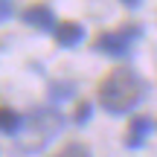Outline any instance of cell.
<instances>
[{"label": "cell", "instance_id": "obj_1", "mask_svg": "<svg viewBox=\"0 0 157 157\" xmlns=\"http://www.w3.org/2000/svg\"><path fill=\"white\" fill-rule=\"evenodd\" d=\"M143 78H137L134 70H113L99 82V105L105 108L108 113H128L137 102L143 99Z\"/></svg>", "mask_w": 157, "mask_h": 157}, {"label": "cell", "instance_id": "obj_2", "mask_svg": "<svg viewBox=\"0 0 157 157\" xmlns=\"http://www.w3.org/2000/svg\"><path fill=\"white\" fill-rule=\"evenodd\" d=\"M140 38V26L137 23H125L122 29H117V32H102L99 38H96V50L105 52V56H128L131 44Z\"/></svg>", "mask_w": 157, "mask_h": 157}, {"label": "cell", "instance_id": "obj_3", "mask_svg": "<svg viewBox=\"0 0 157 157\" xmlns=\"http://www.w3.org/2000/svg\"><path fill=\"white\" fill-rule=\"evenodd\" d=\"M61 125H64V117L61 113H52V111H35L32 117H29V128L38 137H44V140L52 137V134H58Z\"/></svg>", "mask_w": 157, "mask_h": 157}, {"label": "cell", "instance_id": "obj_4", "mask_svg": "<svg viewBox=\"0 0 157 157\" xmlns=\"http://www.w3.org/2000/svg\"><path fill=\"white\" fill-rule=\"evenodd\" d=\"M23 21L29 23V26H35V29H44V32H56V15H52V9L50 6H44V3H32L29 9H23Z\"/></svg>", "mask_w": 157, "mask_h": 157}, {"label": "cell", "instance_id": "obj_5", "mask_svg": "<svg viewBox=\"0 0 157 157\" xmlns=\"http://www.w3.org/2000/svg\"><path fill=\"white\" fill-rule=\"evenodd\" d=\"M148 131H151V119H148V117H134L131 125H128V134H125V146H128V148L143 146L146 137H148Z\"/></svg>", "mask_w": 157, "mask_h": 157}, {"label": "cell", "instance_id": "obj_6", "mask_svg": "<svg viewBox=\"0 0 157 157\" xmlns=\"http://www.w3.org/2000/svg\"><path fill=\"white\" fill-rule=\"evenodd\" d=\"M82 38H84V29L76 21H64L56 26V41L61 47H76V44H82Z\"/></svg>", "mask_w": 157, "mask_h": 157}, {"label": "cell", "instance_id": "obj_7", "mask_svg": "<svg viewBox=\"0 0 157 157\" xmlns=\"http://www.w3.org/2000/svg\"><path fill=\"white\" fill-rule=\"evenodd\" d=\"M23 128V117L12 108H0V134H17Z\"/></svg>", "mask_w": 157, "mask_h": 157}, {"label": "cell", "instance_id": "obj_8", "mask_svg": "<svg viewBox=\"0 0 157 157\" xmlns=\"http://www.w3.org/2000/svg\"><path fill=\"white\" fill-rule=\"evenodd\" d=\"M56 157H90V151H87L84 143H67V146H64Z\"/></svg>", "mask_w": 157, "mask_h": 157}, {"label": "cell", "instance_id": "obj_9", "mask_svg": "<svg viewBox=\"0 0 157 157\" xmlns=\"http://www.w3.org/2000/svg\"><path fill=\"white\" fill-rule=\"evenodd\" d=\"M90 117H93V105H90V102H78V108H76V117H73V119H76L78 125H84Z\"/></svg>", "mask_w": 157, "mask_h": 157}, {"label": "cell", "instance_id": "obj_10", "mask_svg": "<svg viewBox=\"0 0 157 157\" xmlns=\"http://www.w3.org/2000/svg\"><path fill=\"white\" fill-rule=\"evenodd\" d=\"M70 93H73V84H52L50 87L52 99H70Z\"/></svg>", "mask_w": 157, "mask_h": 157}, {"label": "cell", "instance_id": "obj_11", "mask_svg": "<svg viewBox=\"0 0 157 157\" xmlns=\"http://www.w3.org/2000/svg\"><path fill=\"white\" fill-rule=\"evenodd\" d=\"M12 12H15L12 0H0V23H3V21H9V17H12Z\"/></svg>", "mask_w": 157, "mask_h": 157}, {"label": "cell", "instance_id": "obj_12", "mask_svg": "<svg viewBox=\"0 0 157 157\" xmlns=\"http://www.w3.org/2000/svg\"><path fill=\"white\" fill-rule=\"evenodd\" d=\"M119 3H125V6H128V9H137V6H140L143 0H119Z\"/></svg>", "mask_w": 157, "mask_h": 157}]
</instances>
